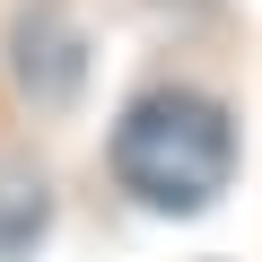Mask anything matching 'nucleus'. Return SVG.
Here are the masks:
<instances>
[{"instance_id":"obj_1","label":"nucleus","mask_w":262,"mask_h":262,"mask_svg":"<svg viewBox=\"0 0 262 262\" xmlns=\"http://www.w3.org/2000/svg\"><path fill=\"white\" fill-rule=\"evenodd\" d=\"M114 175L149 210H210L236 175V122L192 88H158L114 122Z\"/></svg>"}]
</instances>
